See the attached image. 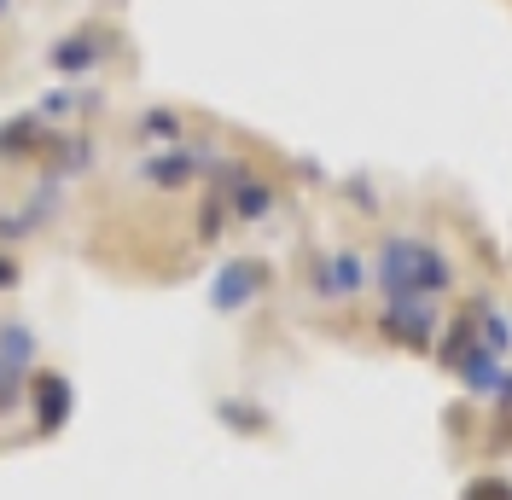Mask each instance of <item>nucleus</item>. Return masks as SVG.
Returning <instances> with one entry per match:
<instances>
[{
  "label": "nucleus",
  "mask_w": 512,
  "mask_h": 500,
  "mask_svg": "<svg viewBox=\"0 0 512 500\" xmlns=\"http://www.w3.org/2000/svg\"><path fill=\"white\" fill-rule=\"evenodd\" d=\"M373 280L384 297H443L454 285V262L419 233H384L373 250Z\"/></svg>",
  "instance_id": "f257e3e1"
},
{
  "label": "nucleus",
  "mask_w": 512,
  "mask_h": 500,
  "mask_svg": "<svg viewBox=\"0 0 512 500\" xmlns=\"http://www.w3.org/2000/svg\"><path fill=\"white\" fill-rule=\"evenodd\" d=\"M437 326H443V314H437V297H390L379 314V338L396 349H425L437 344Z\"/></svg>",
  "instance_id": "f03ea898"
},
{
  "label": "nucleus",
  "mask_w": 512,
  "mask_h": 500,
  "mask_svg": "<svg viewBox=\"0 0 512 500\" xmlns=\"http://www.w3.org/2000/svg\"><path fill=\"white\" fill-rule=\"evenodd\" d=\"M70 407H76L70 378L53 373V367H35V373H30V419H35V437H59L64 419H70Z\"/></svg>",
  "instance_id": "7ed1b4c3"
},
{
  "label": "nucleus",
  "mask_w": 512,
  "mask_h": 500,
  "mask_svg": "<svg viewBox=\"0 0 512 500\" xmlns=\"http://www.w3.org/2000/svg\"><path fill=\"white\" fill-rule=\"evenodd\" d=\"M367 280H373V262H367L361 250H326V256L315 262V291L326 297V303H350V297H361Z\"/></svg>",
  "instance_id": "20e7f679"
},
{
  "label": "nucleus",
  "mask_w": 512,
  "mask_h": 500,
  "mask_svg": "<svg viewBox=\"0 0 512 500\" xmlns=\"http://www.w3.org/2000/svg\"><path fill=\"white\" fill-rule=\"evenodd\" d=\"M262 285H268V262L239 256V262H222V274L210 285V303H216V314H239L262 297Z\"/></svg>",
  "instance_id": "39448f33"
},
{
  "label": "nucleus",
  "mask_w": 512,
  "mask_h": 500,
  "mask_svg": "<svg viewBox=\"0 0 512 500\" xmlns=\"http://www.w3.org/2000/svg\"><path fill=\"white\" fill-rule=\"evenodd\" d=\"M454 373H460V384H466L472 396H501V378H507V367H501V355H495L489 344H478V338H472V344L454 355Z\"/></svg>",
  "instance_id": "423d86ee"
},
{
  "label": "nucleus",
  "mask_w": 512,
  "mask_h": 500,
  "mask_svg": "<svg viewBox=\"0 0 512 500\" xmlns=\"http://www.w3.org/2000/svg\"><path fill=\"white\" fill-rule=\"evenodd\" d=\"M140 175H146L152 187L175 192V187H192V181L204 175V163H198V157H192V152H163V157H152V163H146Z\"/></svg>",
  "instance_id": "0eeeda50"
},
{
  "label": "nucleus",
  "mask_w": 512,
  "mask_h": 500,
  "mask_svg": "<svg viewBox=\"0 0 512 500\" xmlns=\"http://www.w3.org/2000/svg\"><path fill=\"white\" fill-rule=\"evenodd\" d=\"M35 355H41V344H35L30 326L24 320H0V361L12 373H35Z\"/></svg>",
  "instance_id": "6e6552de"
},
{
  "label": "nucleus",
  "mask_w": 512,
  "mask_h": 500,
  "mask_svg": "<svg viewBox=\"0 0 512 500\" xmlns=\"http://www.w3.org/2000/svg\"><path fill=\"white\" fill-rule=\"evenodd\" d=\"M216 419H222L227 431H239V437H268V431H274V419L256 402H245V396H222V402H216Z\"/></svg>",
  "instance_id": "1a4fd4ad"
},
{
  "label": "nucleus",
  "mask_w": 512,
  "mask_h": 500,
  "mask_svg": "<svg viewBox=\"0 0 512 500\" xmlns=\"http://www.w3.org/2000/svg\"><path fill=\"white\" fill-rule=\"evenodd\" d=\"M134 134H140V140H158V146H175V140L187 134V117L169 111V105H158V111H140V117H134Z\"/></svg>",
  "instance_id": "9d476101"
},
{
  "label": "nucleus",
  "mask_w": 512,
  "mask_h": 500,
  "mask_svg": "<svg viewBox=\"0 0 512 500\" xmlns=\"http://www.w3.org/2000/svg\"><path fill=\"white\" fill-rule=\"evenodd\" d=\"M472 326H478V344H489L495 355H507V349H512V326H507V314H501V309L478 303V309H472Z\"/></svg>",
  "instance_id": "9b49d317"
},
{
  "label": "nucleus",
  "mask_w": 512,
  "mask_h": 500,
  "mask_svg": "<svg viewBox=\"0 0 512 500\" xmlns=\"http://www.w3.org/2000/svg\"><path fill=\"white\" fill-rule=\"evenodd\" d=\"M53 64H64V70H88V64H99V47L94 41H64L59 53H53Z\"/></svg>",
  "instance_id": "f8f14e48"
},
{
  "label": "nucleus",
  "mask_w": 512,
  "mask_h": 500,
  "mask_svg": "<svg viewBox=\"0 0 512 500\" xmlns=\"http://www.w3.org/2000/svg\"><path fill=\"white\" fill-rule=\"evenodd\" d=\"M466 500H512V483L507 477H472L466 483Z\"/></svg>",
  "instance_id": "ddd939ff"
},
{
  "label": "nucleus",
  "mask_w": 512,
  "mask_h": 500,
  "mask_svg": "<svg viewBox=\"0 0 512 500\" xmlns=\"http://www.w3.org/2000/svg\"><path fill=\"white\" fill-rule=\"evenodd\" d=\"M18 285H24V262L12 250H0V291H18Z\"/></svg>",
  "instance_id": "4468645a"
},
{
  "label": "nucleus",
  "mask_w": 512,
  "mask_h": 500,
  "mask_svg": "<svg viewBox=\"0 0 512 500\" xmlns=\"http://www.w3.org/2000/svg\"><path fill=\"white\" fill-rule=\"evenodd\" d=\"M18 378H24V373H12V367L0 361V413H12V407H6V402L18 396Z\"/></svg>",
  "instance_id": "2eb2a0df"
}]
</instances>
